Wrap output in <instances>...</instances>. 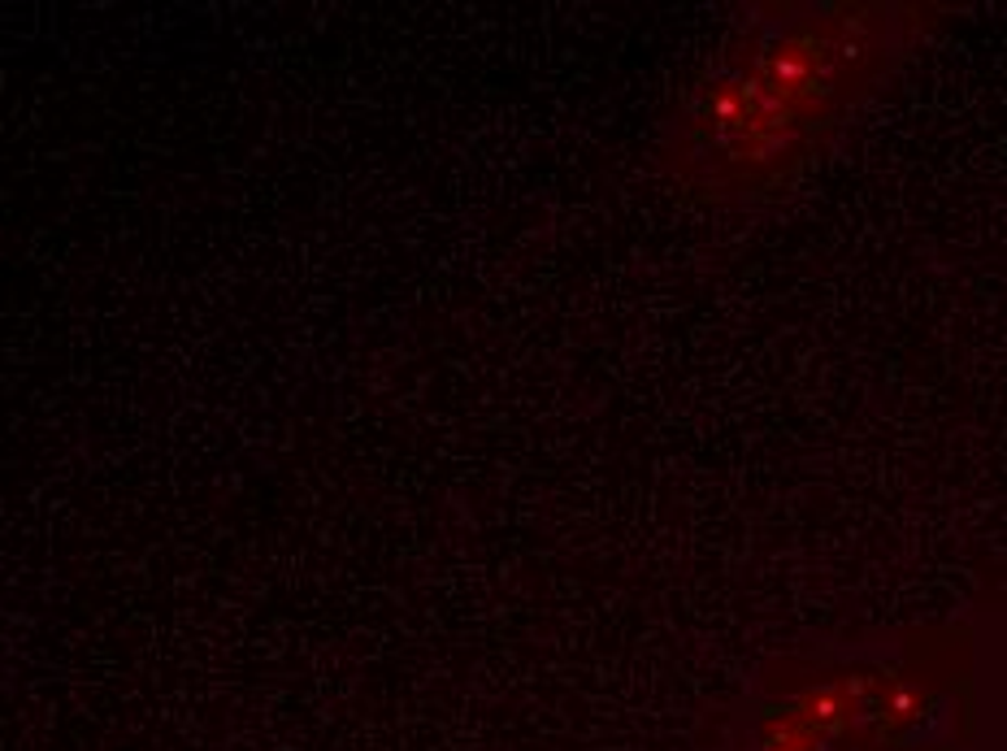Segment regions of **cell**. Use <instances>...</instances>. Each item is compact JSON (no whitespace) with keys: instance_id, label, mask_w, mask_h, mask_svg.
<instances>
[{"instance_id":"6da1fadb","label":"cell","mask_w":1007,"mask_h":751,"mask_svg":"<svg viewBox=\"0 0 1007 751\" xmlns=\"http://www.w3.org/2000/svg\"><path fill=\"white\" fill-rule=\"evenodd\" d=\"M899 4H782L712 61L669 122L664 165L708 196L777 187L904 57Z\"/></svg>"}]
</instances>
